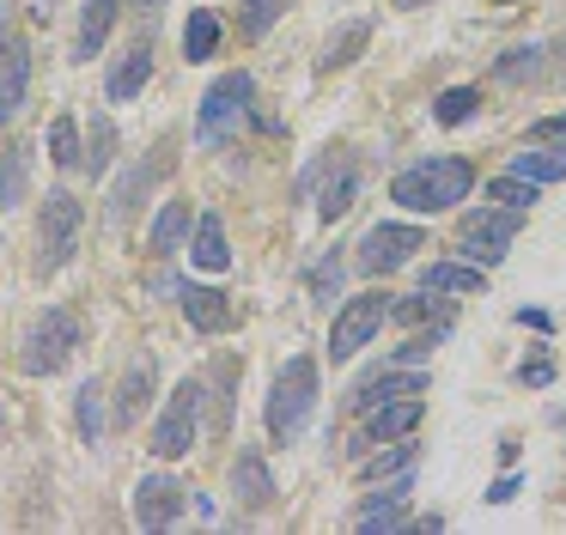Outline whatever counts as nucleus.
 Instances as JSON below:
<instances>
[{"label": "nucleus", "mask_w": 566, "mask_h": 535, "mask_svg": "<svg viewBox=\"0 0 566 535\" xmlns=\"http://www.w3.org/2000/svg\"><path fill=\"white\" fill-rule=\"evenodd\" d=\"M469 189H475V165L457 153H432L390 182V201L402 213H444V207L469 201Z\"/></svg>", "instance_id": "f257e3e1"}, {"label": "nucleus", "mask_w": 566, "mask_h": 535, "mask_svg": "<svg viewBox=\"0 0 566 535\" xmlns=\"http://www.w3.org/2000/svg\"><path fill=\"white\" fill-rule=\"evenodd\" d=\"M311 413H317V359H311V353H293V359L281 365V377H274L262 420H269L274 444H293V438H305Z\"/></svg>", "instance_id": "f03ea898"}, {"label": "nucleus", "mask_w": 566, "mask_h": 535, "mask_svg": "<svg viewBox=\"0 0 566 535\" xmlns=\"http://www.w3.org/2000/svg\"><path fill=\"white\" fill-rule=\"evenodd\" d=\"M80 340H86L80 316L67 311V304H50V311L25 328V340H19V365H25V377H55L80 353Z\"/></svg>", "instance_id": "7ed1b4c3"}, {"label": "nucleus", "mask_w": 566, "mask_h": 535, "mask_svg": "<svg viewBox=\"0 0 566 535\" xmlns=\"http://www.w3.org/2000/svg\"><path fill=\"white\" fill-rule=\"evenodd\" d=\"M80 231H86V201H74L67 189L43 195V213H38V274L43 280H55L80 255Z\"/></svg>", "instance_id": "20e7f679"}, {"label": "nucleus", "mask_w": 566, "mask_h": 535, "mask_svg": "<svg viewBox=\"0 0 566 535\" xmlns=\"http://www.w3.org/2000/svg\"><path fill=\"white\" fill-rule=\"evenodd\" d=\"M201 408H208V377H184V384L171 389V401H165V413L153 420V438H147L153 457L159 462L189 457L196 438H201Z\"/></svg>", "instance_id": "39448f33"}, {"label": "nucleus", "mask_w": 566, "mask_h": 535, "mask_svg": "<svg viewBox=\"0 0 566 535\" xmlns=\"http://www.w3.org/2000/svg\"><path fill=\"white\" fill-rule=\"evenodd\" d=\"M250 104H256V80H250L244 67L220 73V80L201 92V109H196V140L201 146H226L238 128H244Z\"/></svg>", "instance_id": "423d86ee"}, {"label": "nucleus", "mask_w": 566, "mask_h": 535, "mask_svg": "<svg viewBox=\"0 0 566 535\" xmlns=\"http://www.w3.org/2000/svg\"><path fill=\"white\" fill-rule=\"evenodd\" d=\"M517 231H524V213H512V207H481V213L463 219L457 255L475 262V268H493V262H505V250H512Z\"/></svg>", "instance_id": "0eeeda50"}, {"label": "nucleus", "mask_w": 566, "mask_h": 535, "mask_svg": "<svg viewBox=\"0 0 566 535\" xmlns=\"http://www.w3.org/2000/svg\"><path fill=\"white\" fill-rule=\"evenodd\" d=\"M390 323V292H359L335 311V328H329V359H354L378 328Z\"/></svg>", "instance_id": "6e6552de"}, {"label": "nucleus", "mask_w": 566, "mask_h": 535, "mask_svg": "<svg viewBox=\"0 0 566 535\" xmlns=\"http://www.w3.org/2000/svg\"><path fill=\"white\" fill-rule=\"evenodd\" d=\"M415 250H427V231L384 219V225H371L359 238V274H396L402 262H415Z\"/></svg>", "instance_id": "1a4fd4ad"}, {"label": "nucleus", "mask_w": 566, "mask_h": 535, "mask_svg": "<svg viewBox=\"0 0 566 535\" xmlns=\"http://www.w3.org/2000/svg\"><path fill=\"white\" fill-rule=\"evenodd\" d=\"M25 97H31V43L13 36V24H7V12H0V128L19 122Z\"/></svg>", "instance_id": "9d476101"}, {"label": "nucleus", "mask_w": 566, "mask_h": 535, "mask_svg": "<svg viewBox=\"0 0 566 535\" xmlns=\"http://www.w3.org/2000/svg\"><path fill=\"white\" fill-rule=\"evenodd\" d=\"M189 505V486L171 481V474H140L135 481V523L140 529H171Z\"/></svg>", "instance_id": "9b49d317"}, {"label": "nucleus", "mask_w": 566, "mask_h": 535, "mask_svg": "<svg viewBox=\"0 0 566 535\" xmlns=\"http://www.w3.org/2000/svg\"><path fill=\"white\" fill-rule=\"evenodd\" d=\"M420 396H396V401H378V408H366V432H359V457L366 450H378V444H396V438H415V426H420Z\"/></svg>", "instance_id": "f8f14e48"}, {"label": "nucleus", "mask_w": 566, "mask_h": 535, "mask_svg": "<svg viewBox=\"0 0 566 535\" xmlns=\"http://www.w3.org/2000/svg\"><path fill=\"white\" fill-rule=\"evenodd\" d=\"M165 170H171V153H153L147 165L135 158V165L123 170V182L111 189V207H104V213H111V225H128V219H135V207L147 201V189L165 177Z\"/></svg>", "instance_id": "ddd939ff"}, {"label": "nucleus", "mask_w": 566, "mask_h": 535, "mask_svg": "<svg viewBox=\"0 0 566 535\" xmlns=\"http://www.w3.org/2000/svg\"><path fill=\"white\" fill-rule=\"evenodd\" d=\"M147 80H153V43H147V36H135V43L116 55L111 80H104V97H111V104H128V97L147 92Z\"/></svg>", "instance_id": "4468645a"}, {"label": "nucleus", "mask_w": 566, "mask_h": 535, "mask_svg": "<svg viewBox=\"0 0 566 535\" xmlns=\"http://www.w3.org/2000/svg\"><path fill=\"white\" fill-rule=\"evenodd\" d=\"M177 304H184V316L201 335H226V328L238 323V304L226 298L220 286H177Z\"/></svg>", "instance_id": "2eb2a0df"}, {"label": "nucleus", "mask_w": 566, "mask_h": 535, "mask_svg": "<svg viewBox=\"0 0 566 535\" xmlns=\"http://www.w3.org/2000/svg\"><path fill=\"white\" fill-rule=\"evenodd\" d=\"M232 493H238V505H250V511L274 505V493H281V486H274L262 450H238V462H232Z\"/></svg>", "instance_id": "dca6fc26"}, {"label": "nucleus", "mask_w": 566, "mask_h": 535, "mask_svg": "<svg viewBox=\"0 0 566 535\" xmlns=\"http://www.w3.org/2000/svg\"><path fill=\"white\" fill-rule=\"evenodd\" d=\"M408 493H415V474L402 469L390 486H384V493H371V505L359 511L354 523H359V529H402V523H408V511H402V505H408Z\"/></svg>", "instance_id": "f3484780"}, {"label": "nucleus", "mask_w": 566, "mask_h": 535, "mask_svg": "<svg viewBox=\"0 0 566 535\" xmlns=\"http://www.w3.org/2000/svg\"><path fill=\"white\" fill-rule=\"evenodd\" d=\"M153 377H159V365H153V353H135L123 371V396H116V426H135L140 408L153 401Z\"/></svg>", "instance_id": "a211bd4d"}, {"label": "nucleus", "mask_w": 566, "mask_h": 535, "mask_svg": "<svg viewBox=\"0 0 566 535\" xmlns=\"http://www.w3.org/2000/svg\"><path fill=\"white\" fill-rule=\"evenodd\" d=\"M420 286L444 292V298H469V292H488V268H475V262H432V268H420Z\"/></svg>", "instance_id": "6ab92c4d"}, {"label": "nucleus", "mask_w": 566, "mask_h": 535, "mask_svg": "<svg viewBox=\"0 0 566 535\" xmlns=\"http://www.w3.org/2000/svg\"><path fill=\"white\" fill-rule=\"evenodd\" d=\"M116 7H123V0H80L74 61H92V55L104 49V36H111V24H116Z\"/></svg>", "instance_id": "aec40b11"}, {"label": "nucleus", "mask_w": 566, "mask_h": 535, "mask_svg": "<svg viewBox=\"0 0 566 535\" xmlns=\"http://www.w3.org/2000/svg\"><path fill=\"white\" fill-rule=\"evenodd\" d=\"M189 262H196L201 274H226V268H232V250H226V219H220V213H201V219H196Z\"/></svg>", "instance_id": "412c9836"}, {"label": "nucleus", "mask_w": 566, "mask_h": 535, "mask_svg": "<svg viewBox=\"0 0 566 535\" xmlns=\"http://www.w3.org/2000/svg\"><path fill=\"white\" fill-rule=\"evenodd\" d=\"M512 170L530 182H566V146L536 140V146H524V153H512Z\"/></svg>", "instance_id": "4be33fe9"}, {"label": "nucleus", "mask_w": 566, "mask_h": 535, "mask_svg": "<svg viewBox=\"0 0 566 535\" xmlns=\"http://www.w3.org/2000/svg\"><path fill=\"white\" fill-rule=\"evenodd\" d=\"M420 389H427V377L420 371H378V377H366V384H359V396H354V408L366 413V408H378V401H396V396H420Z\"/></svg>", "instance_id": "5701e85b"}, {"label": "nucleus", "mask_w": 566, "mask_h": 535, "mask_svg": "<svg viewBox=\"0 0 566 535\" xmlns=\"http://www.w3.org/2000/svg\"><path fill=\"white\" fill-rule=\"evenodd\" d=\"M184 238H189V201H165L159 219H153V231H147V250L153 255H177Z\"/></svg>", "instance_id": "b1692460"}, {"label": "nucleus", "mask_w": 566, "mask_h": 535, "mask_svg": "<svg viewBox=\"0 0 566 535\" xmlns=\"http://www.w3.org/2000/svg\"><path fill=\"white\" fill-rule=\"evenodd\" d=\"M481 195H488L493 207H512V213H530V207L542 201V182H530V177H517V170H505V177H493Z\"/></svg>", "instance_id": "393cba45"}, {"label": "nucleus", "mask_w": 566, "mask_h": 535, "mask_svg": "<svg viewBox=\"0 0 566 535\" xmlns=\"http://www.w3.org/2000/svg\"><path fill=\"white\" fill-rule=\"evenodd\" d=\"M74 426H80L86 444H98V438H104V384H98V377H86V384L74 389Z\"/></svg>", "instance_id": "a878e982"}, {"label": "nucleus", "mask_w": 566, "mask_h": 535, "mask_svg": "<svg viewBox=\"0 0 566 535\" xmlns=\"http://www.w3.org/2000/svg\"><path fill=\"white\" fill-rule=\"evenodd\" d=\"M213 49H220V19L208 7H196L184 24V61H213Z\"/></svg>", "instance_id": "bb28decb"}, {"label": "nucleus", "mask_w": 566, "mask_h": 535, "mask_svg": "<svg viewBox=\"0 0 566 535\" xmlns=\"http://www.w3.org/2000/svg\"><path fill=\"white\" fill-rule=\"evenodd\" d=\"M25 177H31V146H7L0 153V207L25 201Z\"/></svg>", "instance_id": "cd10ccee"}, {"label": "nucleus", "mask_w": 566, "mask_h": 535, "mask_svg": "<svg viewBox=\"0 0 566 535\" xmlns=\"http://www.w3.org/2000/svg\"><path fill=\"white\" fill-rule=\"evenodd\" d=\"M475 109H481V92H475V85H451V92L432 97V122H439V128H463Z\"/></svg>", "instance_id": "c85d7f7f"}, {"label": "nucleus", "mask_w": 566, "mask_h": 535, "mask_svg": "<svg viewBox=\"0 0 566 535\" xmlns=\"http://www.w3.org/2000/svg\"><path fill=\"white\" fill-rule=\"evenodd\" d=\"M111 158H116V128H111V116H92V140H86V153H80V170L104 177Z\"/></svg>", "instance_id": "c756f323"}, {"label": "nucleus", "mask_w": 566, "mask_h": 535, "mask_svg": "<svg viewBox=\"0 0 566 535\" xmlns=\"http://www.w3.org/2000/svg\"><path fill=\"white\" fill-rule=\"evenodd\" d=\"M415 457H420V450L408 444V438H396V444H384V450H378V457H366V462H359V474H366V481H384V474L415 469Z\"/></svg>", "instance_id": "7c9ffc66"}, {"label": "nucleus", "mask_w": 566, "mask_h": 535, "mask_svg": "<svg viewBox=\"0 0 566 535\" xmlns=\"http://www.w3.org/2000/svg\"><path fill=\"white\" fill-rule=\"evenodd\" d=\"M80 153H86V146H80V122L74 116H55L50 122V158L62 170H80Z\"/></svg>", "instance_id": "2f4dec72"}, {"label": "nucleus", "mask_w": 566, "mask_h": 535, "mask_svg": "<svg viewBox=\"0 0 566 535\" xmlns=\"http://www.w3.org/2000/svg\"><path fill=\"white\" fill-rule=\"evenodd\" d=\"M366 36H371V24H366V19H359V24H347L342 36H329V49H323V73H335V67H347V61H359Z\"/></svg>", "instance_id": "473e14b6"}, {"label": "nucleus", "mask_w": 566, "mask_h": 535, "mask_svg": "<svg viewBox=\"0 0 566 535\" xmlns=\"http://www.w3.org/2000/svg\"><path fill=\"white\" fill-rule=\"evenodd\" d=\"M354 195H359V170H354V165H342V177H329V189H323L317 213H323V219H342L347 207H354Z\"/></svg>", "instance_id": "72a5a7b5"}, {"label": "nucleus", "mask_w": 566, "mask_h": 535, "mask_svg": "<svg viewBox=\"0 0 566 535\" xmlns=\"http://www.w3.org/2000/svg\"><path fill=\"white\" fill-rule=\"evenodd\" d=\"M286 12V0H238V24L244 36H269V24Z\"/></svg>", "instance_id": "f704fd0d"}, {"label": "nucleus", "mask_w": 566, "mask_h": 535, "mask_svg": "<svg viewBox=\"0 0 566 535\" xmlns=\"http://www.w3.org/2000/svg\"><path fill=\"white\" fill-rule=\"evenodd\" d=\"M530 73H542V43H517L512 55L500 61V80H505V85H524Z\"/></svg>", "instance_id": "c9c22d12"}, {"label": "nucleus", "mask_w": 566, "mask_h": 535, "mask_svg": "<svg viewBox=\"0 0 566 535\" xmlns=\"http://www.w3.org/2000/svg\"><path fill=\"white\" fill-rule=\"evenodd\" d=\"M335 292H342V262H335V255H323L317 274H311V298H317V304H335Z\"/></svg>", "instance_id": "e433bc0d"}, {"label": "nucleus", "mask_w": 566, "mask_h": 535, "mask_svg": "<svg viewBox=\"0 0 566 535\" xmlns=\"http://www.w3.org/2000/svg\"><path fill=\"white\" fill-rule=\"evenodd\" d=\"M517 384H530V389H548V384H554V359H548V353H536V359H524V365H517Z\"/></svg>", "instance_id": "4c0bfd02"}, {"label": "nucleus", "mask_w": 566, "mask_h": 535, "mask_svg": "<svg viewBox=\"0 0 566 535\" xmlns=\"http://www.w3.org/2000/svg\"><path fill=\"white\" fill-rule=\"evenodd\" d=\"M517 486H524L517 474H500V481L488 486V505H512V499H517Z\"/></svg>", "instance_id": "58836bf2"}, {"label": "nucleus", "mask_w": 566, "mask_h": 535, "mask_svg": "<svg viewBox=\"0 0 566 535\" xmlns=\"http://www.w3.org/2000/svg\"><path fill=\"white\" fill-rule=\"evenodd\" d=\"M530 140H566V109L560 116H542L536 128H530Z\"/></svg>", "instance_id": "ea45409f"}, {"label": "nucleus", "mask_w": 566, "mask_h": 535, "mask_svg": "<svg viewBox=\"0 0 566 535\" xmlns=\"http://www.w3.org/2000/svg\"><path fill=\"white\" fill-rule=\"evenodd\" d=\"M517 323H524V328H536V335H548V328H554V316H548V311H536V304H524V311H517Z\"/></svg>", "instance_id": "a19ab883"}, {"label": "nucleus", "mask_w": 566, "mask_h": 535, "mask_svg": "<svg viewBox=\"0 0 566 535\" xmlns=\"http://www.w3.org/2000/svg\"><path fill=\"white\" fill-rule=\"evenodd\" d=\"M135 7H147V12H153V7H165V0H135Z\"/></svg>", "instance_id": "79ce46f5"}, {"label": "nucleus", "mask_w": 566, "mask_h": 535, "mask_svg": "<svg viewBox=\"0 0 566 535\" xmlns=\"http://www.w3.org/2000/svg\"><path fill=\"white\" fill-rule=\"evenodd\" d=\"M396 7H420V0H396Z\"/></svg>", "instance_id": "37998d69"}, {"label": "nucleus", "mask_w": 566, "mask_h": 535, "mask_svg": "<svg viewBox=\"0 0 566 535\" xmlns=\"http://www.w3.org/2000/svg\"><path fill=\"white\" fill-rule=\"evenodd\" d=\"M488 7H512V0H488Z\"/></svg>", "instance_id": "c03bdc74"}]
</instances>
